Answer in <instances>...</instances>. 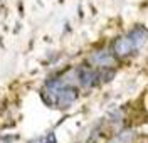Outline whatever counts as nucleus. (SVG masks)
<instances>
[{
    "mask_svg": "<svg viewBox=\"0 0 148 143\" xmlns=\"http://www.w3.org/2000/svg\"><path fill=\"white\" fill-rule=\"evenodd\" d=\"M145 37H147V30H145V29H141V27L135 29L128 37L120 39V40L116 42V51H118V54H130V52H133L135 49H138L140 46L145 42Z\"/></svg>",
    "mask_w": 148,
    "mask_h": 143,
    "instance_id": "obj_1",
    "label": "nucleus"
}]
</instances>
